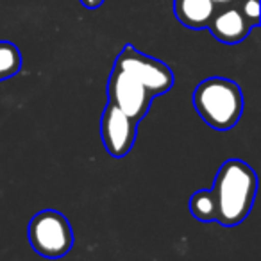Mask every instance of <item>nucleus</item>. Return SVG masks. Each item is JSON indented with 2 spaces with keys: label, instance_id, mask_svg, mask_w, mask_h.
I'll list each match as a JSON object with an SVG mask.
<instances>
[{
  "label": "nucleus",
  "instance_id": "nucleus-1",
  "mask_svg": "<svg viewBox=\"0 0 261 261\" xmlns=\"http://www.w3.org/2000/svg\"><path fill=\"white\" fill-rule=\"evenodd\" d=\"M217 220L225 227H234L249 217L256 200L257 175L245 161L227 160L217 172L213 182Z\"/></svg>",
  "mask_w": 261,
  "mask_h": 261
},
{
  "label": "nucleus",
  "instance_id": "nucleus-2",
  "mask_svg": "<svg viewBox=\"0 0 261 261\" xmlns=\"http://www.w3.org/2000/svg\"><path fill=\"white\" fill-rule=\"evenodd\" d=\"M193 106L210 127L218 130L232 129L243 113V93L231 79L210 77L193 91Z\"/></svg>",
  "mask_w": 261,
  "mask_h": 261
},
{
  "label": "nucleus",
  "instance_id": "nucleus-3",
  "mask_svg": "<svg viewBox=\"0 0 261 261\" xmlns=\"http://www.w3.org/2000/svg\"><path fill=\"white\" fill-rule=\"evenodd\" d=\"M29 243L40 256L58 259L70 252L73 245V231L68 218L54 210L36 213L27 227Z\"/></svg>",
  "mask_w": 261,
  "mask_h": 261
},
{
  "label": "nucleus",
  "instance_id": "nucleus-4",
  "mask_svg": "<svg viewBox=\"0 0 261 261\" xmlns=\"http://www.w3.org/2000/svg\"><path fill=\"white\" fill-rule=\"evenodd\" d=\"M108 97L111 104L133 116L136 122L145 118L154 100V95L138 77L116 65L113 66L108 81Z\"/></svg>",
  "mask_w": 261,
  "mask_h": 261
},
{
  "label": "nucleus",
  "instance_id": "nucleus-5",
  "mask_svg": "<svg viewBox=\"0 0 261 261\" xmlns=\"http://www.w3.org/2000/svg\"><path fill=\"white\" fill-rule=\"evenodd\" d=\"M115 65L138 77L147 86V90L154 95V98L167 93L174 86V73H172V70L163 61H160V59L142 54L133 45H125L122 48Z\"/></svg>",
  "mask_w": 261,
  "mask_h": 261
},
{
  "label": "nucleus",
  "instance_id": "nucleus-6",
  "mask_svg": "<svg viewBox=\"0 0 261 261\" xmlns=\"http://www.w3.org/2000/svg\"><path fill=\"white\" fill-rule=\"evenodd\" d=\"M138 123L133 116L109 102L100 118V138L106 150L113 158H125L135 147Z\"/></svg>",
  "mask_w": 261,
  "mask_h": 261
},
{
  "label": "nucleus",
  "instance_id": "nucleus-7",
  "mask_svg": "<svg viewBox=\"0 0 261 261\" xmlns=\"http://www.w3.org/2000/svg\"><path fill=\"white\" fill-rule=\"evenodd\" d=\"M207 29L211 31L215 38L222 43L234 45L243 41L250 34L252 27L249 25L245 18L242 16V13L236 9V6H222L217 8L211 16Z\"/></svg>",
  "mask_w": 261,
  "mask_h": 261
},
{
  "label": "nucleus",
  "instance_id": "nucleus-8",
  "mask_svg": "<svg viewBox=\"0 0 261 261\" xmlns=\"http://www.w3.org/2000/svg\"><path fill=\"white\" fill-rule=\"evenodd\" d=\"M217 6L211 0H174L175 18L190 29H206Z\"/></svg>",
  "mask_w": 261,
  "mask_h": 261
},
{
  "label": "nucleus",
  "instance_id": "nucleus-9",
  "mask_svg": "<svg viewBox=\"0 0 261 261\" xmlns=\"http://www.w3.org/2000/svg\"><path fill=\"white\" fill-rule=\"evenodd\" d=\"M192 215L200 222H215L217 220V202L211 190H199L192 195L188 204Z\"/></svg>",
  "mask_w": 261,
  "mask_h": 261
},
{
  "label": "nucleus",
  "instance_id": "nucleus-10",
  "mask_svg": "<svg viewBox=\"0 0 261 261\" xmlns=\"http://www.w3.org/2000/svg\"><path fill=\"white\" fill-rule=\"evenodd\" d=\"M22 68V54L11 41H0V81L11 79Z\"/></svg>",
  "mask_w": 261,
  "mask_h": 261
},
{
  "label": "nucleus",
  "instance_id": "nucleus-11",
  "mask_svg": "<svg viewBox=\"0 0 261 261\" xmlns=\"http://www.w3.org/2000/svg\"><path fill=\"white\" fill-rule=\"evenodd\" d=\"M234 6L250 27L259 25V0H236Z\"/></svg>",
  "mask_w": 261,
  "mask_h": 261
},
{
  "label": "nucleus",
  "instance_id": "nucleus-12",
  "mask_svg": "<svg viewBox=\"0 0 261 261\" xmlns=\"http://www.w3.org/2000/svg\"><path fill=\"white\" fill-rule=\"evenodd\" d=\"M106 0H81V4L84 6L86 9H98Z\"/></svg>",
  "mask_w": 261,
  "mask_h": 261
},
{
  "label": "nucleus",
  "instance_id": "nucleus-13",
  "mask_svg": "<svg viewBox=\"0 0 261 261\" xmlns=\"http://www.w3.org/2000/svg\"><path fill=\"white\" fill-rule=\"evenodd\" d=\"M217 8H222V6H232V4H236V0H211Z\"/></svg>",
  "mask_w": 261,
  "mask_h": 261
}]
</instances>
